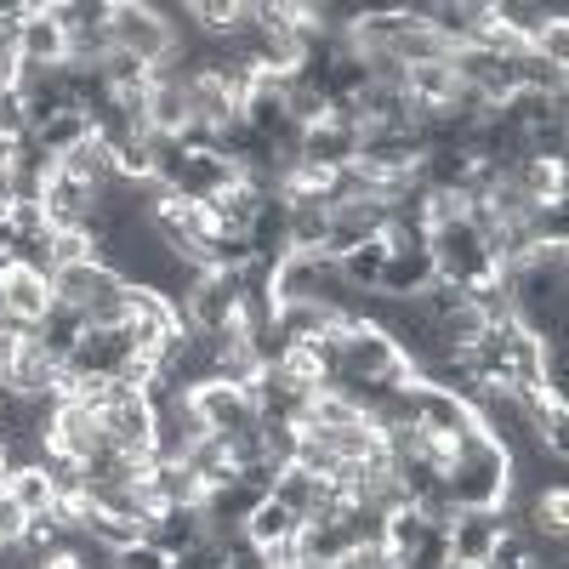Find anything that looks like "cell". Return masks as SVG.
I'll list each match as a JSON object with an SVG mask.
<instances>
[{"label":"cell","instance_id":"16","mask_svg":"<svg viewBox=\"0 0 569 569\" xmlns=\"http://www.w3.org/2000/svg\"><path fill=\"white\" fill-rule=\"evenodd\" d=\"M382 262H388V240H365L359 251L337 257V273L353 284V291H376V279H382Z\"/></svg>","mask_w":569,"mask_h":569},{"label":"cell","instance_id":"20","mask_svg":"<svg viewBox=\"0 0 569 569\" xmlns=\"http://www.w3.org/2000/svg\"><path fill=\"white\" fill-rule=\"evenodd\" d=\"M114 569H171V552H160L154 541H131L126 552H114Z\"/></svg>","mask_w":569,"mask_h":569},{"label":"cell","instance_id":"12","mask_svg":"<svg viewBox=\"0 0 569 569\" xmlns=\"http://www.w3.org/2000/svg\"><path fill=\"white\" fill-rule=\"evenodd\" d=\"M240 530H246V541H251V547L273 552V547H291V541L302 536V518H297L291 507H284V501H273V496H268V501H257V507H251V518H246Z\"/></svg>","mask_w":569,"mask_h":569},{"label":"cell","instance_id":"4","mask_svg":"<svg viewBox=\"0 0 569 569\" xmlns=\"http://www.w3.org/2000/svg\"><path fill=\"white\" fill-rule=\"evenodd\" d=\"M52 445L58 456H69V461H91V456H103V450H114L109 445V427H103V416L98 410H86V405H74V399H58V416H52Z\"/></svg>","mask_w":569,"mask_h":569},{"label":"cell","instance_id":"11","mask_svg":"<svg viewBox=\"0 0 569 569\" xmlns=\"http://www.w3.org/2000/svg\"><path fill=\"white\" fill-rule=\"evenodd\" d=\"M297 160L342 171V166L359 160V131H353V126H337V120H319V126L302 131V154H297Z\"/></svg>","mask_w":569,"mask_h":569},{"label":"cell","instance_id":"3","mask_svg":"<svg viewBox=\"0 0 569 569\" xmlns=\"http://www.w3.org/2000/svg\"><path fill=\"white\" fill-rule=\"evenodd\" d=\"M109 40H114V52L149 63V69H166L177 52L160 7H137V0H109Z\"/></svg>","mask_w":569,"mask_h":569},{"label":"cell","instance_id":"22","mask_svg":"<svg viewBox=\"0 0 569 569\" xmlns=\"http://www.w3.org/2000/svg\"><path fill=\"white\" fill-rule=\"evenodd\" d=\"M0 490H7V461H0Z\"/></svg>","mask_w":569,"mask_h":569},{"label":"cell","instance_id":"2","mask_svg":"<svg viewBox=\"0 0 569 569\" xmlns=\"http://www.w3.org/2000/svg\"><path fill=\"white\" fill-rule=\"evenodd\" d=\"M52 297L69 302L74 313H86V325H126L131 284L114 268H103L98 257H91V262H74V268L52 273Z\"/></svg>","mask_w":569,"mask_h":569},{"label":"cell","instance_id":"7","mask_svg":"<svg viewBox=\"0 0 569 569\" xmlns=\"http://www.w3.org/2000/svg\"><path fill=\"white\" fill-rule=\"evenodd\" d=\"M410 399H416V427L421 433H433V439H445V445H456V439H467L472 427V410H467V399H456V393H445V388H410Z\"/></svg>","mask_w":569,"mask_h":569},{"label":"cell","instance_id":"21","mask_svg":"<svg viewBox=\"0 0 569 569\" xmlns=\"http://www.w3.org/2000/svg\"><path fill=\"white\" fill-rule=\"evenodd\" d=\"M12 325H18V319H12V308H7V291H0V337H7Z\"/></svg>","mask_w":569,"mask_h":569},{"label":"cell","instance_id":"23","mask_svg":"<svg viewBox=\"0 0 569 569\" xmlns=\"http://www.w3.org/2000/svg\"><path fill=\"white\" fill-rule=\"evenodd\" d=\"M450 569H485V563H450Z\"/></svg>","mask_w":569,"mask_h":569},{"label":"cell","instance_id":"14","mask_svg":"<svg viewBox=\"0 0 569 569\" xmlns=\"http://www.w3.org/2000/svg\"><path fill=\"white\" fill-rule=\"evenodd\" d=\"M80 337H86V313H74L69 302H52V313L34 325V342L52 353L58 365H69V353L80 348Z\"/></svg>","mask_w":569,"mask_h":569},{"label":"cell","instance_id":"8","mask_svg":"<svg viewBox=\"0 0 569 569\" xmlns=\"http://www.w3.org/2000/svg\"><path fill=\"white\" fill-rule=\"evenodd\" d=\"M501 536H507V512L501 507H490V512H456L450 530H445L450 563H485Z\"/></svg>","mask_w":569,"mask_h":569},{"label":"cell","instance_id":"10","mask_svg":"<svg viewBox=\"0 0 569 569\" xmlns=\"http://www.w3.org/2000/svg\"><path fill=\"white\" fill-rule=\"evenodd\" d=\"M433 279H439V273H433V257H427V246H421V251H388L376 291L393 297V302H410V297H421Z\"/></svg>","mask_w":569,"mask_h":569},{"label":"cell","instance_id":"13","mask_svg":"<svg viewBox=\"0 0 569 569\" xmlns=\"http://www.w3.org/2000/svg\"><path fill=\"white\" fill-rule=\"evenodd\" d=\"M268 206V194H257V188L246 182V177H233L222 194H211L206 200V211L217 217V228L222 233H251V222H257V211Z\"/></svg>","mask_w":569,"mask_h":569},{"label":"cell","instance_id":"6","mask_svg":"<svg viewBox=\"0 0 569 569\" xmlns=\"http://www.w3.org/2000/svg\"><path fill=\"white\" fill-rule=\"evenodd\" d=\"M131 359V342H126V325H86L80 348L69 353V376H120V365Z\"/></svg>","mask_w":569,"mask_h":569},{"label":"cell","instance_id":"18","mask_svg":"<svg viewBox=\"0 0 569 569\" xmlns=\"http://www.w3.org/2000/svg\"><path fill=\"white\" fill-rule=\"evenodd\" d=\"M7 496H12L23 512H52V507H58V496H52V479H46V467L7 472Z\"/></svg>","mask_w":569,"mask_h":569},{"label":"cell","instance_id":"24","mask_svg":"<svg viewBox=\"0 0 569 569\" xmlns=\"http://www.w3.org/2000/svg\"><path fill=\"white\" fill-rule=\"evenodd\" d=\"M325 569H353V563H325Z\"/></svg>","mask_w":569,"mask_h":569},{"label":"cell","instance_id":"1","mask_svg":"<svg viewBox=\"0 0 569 569\" xmlns=\"http://www.w3.org/2000/svg\"><path fill=\"white\" fill-rule=\"evenodd\" d=\"M445 490L456 501V512H490V507H507V490H512V456L472 427L467 439H456V456L445 467Z\"/></svg>","mask_w":569,"mask_h":569},{"label":"cell","instance_id":"17","mask_svg":"<svg viewBox=\"0 0 569 569\" xmlns=\"http://www.w3.org/2000/svg\"><path fill=\"white\" fill-rule=\"evenodd\" d=\"M34 137H40V149H46V154H58V160H63L69 149H80V142L91 137V120L69 109V114H52L46 126H34Z\"/></svg>","mask_w":569,"mask_h":569},{"label":"cell","instance_id":"19","mask_svg":"<svg viewBox=\"0 0 569 569\" xmlns=\"http://www.w3.org/2000/svg\"><path fill=\"white\" fill-rule=\"evenodd\" d=\"M536 541L547 536V541H563V518H569V490L563 485H552V490H541V501H536Z\"/></svg>","mask_w":569,"mask_h":569},{"label":"cell","instance_id":"9","mask_svg":"<svg viewBox=\"0 0 569 569\" xmlns=\"http://www.w3.org/2000/svg\"><path fill=\"white\" fill-rule=\"evenodd\" d=\"M0 291H7V308H12V319L18 325H40L46 313H52V273H34V268H23V262H12L7 273H0Z\"/></svg>","mask_w":569,"mask_h":569},{"label":"cell","instance_id":"5","mask_svg":"<svg viewBox=\"0 0 569 569\" xmlns=\"http://www.w3.org/2000/svg\"><path fill=\"white\" fill-rule=\"evenodd\" d=\"M12 63H34V69H63L69 63V34L52 18V7H29L18 46H12Z\"/></svg>","mask_w":569,"mask_h":569},{"label":"cell","instance_id":"15","mask_svg":"<svg viewBox=\"0 0 569 569\" xmlns=\"http://www.w3.org/2000/svg\"><path fill=\"white\" fill-rule=\"evenodd\" d=\"M284 206H291V251L319 257L325 233H330V206H319V200H284Z\"/></svg>","mask_w":569,"mask_h":569}]
</instances>
